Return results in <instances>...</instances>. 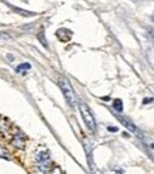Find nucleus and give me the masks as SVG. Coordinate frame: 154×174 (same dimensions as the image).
Listing matches in <instances>:
<instances>
[{
	"label": "nucleus",
	"mask_w": 154,
	"mask_h": 174,
	"mask_svg": "<svg viewBox=\"0 0 154 174\" xmlns=\"http://www.w3.org/2000/svg\"><path fill=\"white\" fill-rule=\"evenodd\" d=\"M59 86H60L61 93H63L64 99L67 100V103L70 104V106H76V103H77L76 93H74L70 81H69L66 77H60V80H59Z\"/></svg>",
	"instance_id": "1"
},
{
	"label": "nucleus",
	"mask_w": 154,
	"mask_h": 174,
	"mask_svg": "<svg viewBox=\"0 0 154 174\" xmlns=\"http://www.w3.org/2000/svg\"><path fill=\"white\" fill-rule=\"evenodd\" d=\"M80 113H81V116H83V120H84V123H86V126L89 127V130L90 131H96V120H94V116H93V113L90 111V109L86 106V104H83V103H80Z\"/></svg>",
	"instance_id": "2"
},
{
	"label": "nucleus",
	"mask_w": 154,
	"mask_h": 174,
	"mask_svg": "<svg viewBox=\"0 0 154 174\" xmlns=\"http://www.w3.org/2000/svg\"><path fill=\"white\" fill-rule=\"evenodd\" d=\"M36 163L40 166V168H44L50 163V153L47 150H40L36 154Z\"/></svg>",
	"instance_id": "3"
},
{
	"label": "nucleus",
	"mask_w": 154,
	"mask_h": 174,
	"mask_svg": "<svg viewBox=\"0 0 154 174\" xmlns=\"http://www.w3.org/2000/svg\"><path fill=\"white\" fill-rule=\"evenodd\" d=\"M13 146L17 148H23L24 147V143H26V137L22 134V133H19V134H16L14 137H13Z\"/></svg>",
	"instance_id": "4"
},
{
	"label": "nucleus",
	"mask_w": 154,
	"mask_h": 174,
	"mask_svg": "<svg viewBox=\"0 0 154 174\" xmlns=\"http://www.w3.org/2000/svg\"><path fill=\"white\" fill-rule=\"evenodd\" d=\"M57 37L61 40V42H69L71 37V32L67 29H59L57 30Z\"/></svg>",
	"instance_id": "5"
},
{
	"label": "nucleus",
	"mask_w": 154,
	"mask_h": 174,
	"mask_svg": "<svg viewBox=\"0 0 154 174\" xmlns=\"http://www.w3.org/2000/svg\"><path fill=\"white\" fill-rule=\"evenodd\" d=\"M37 39H38V42H40V43L43 44V47H46V49L49 47L47 40H46V36H44V29H42L40 32L37 33Z\"/></svg>",
	"instance_id": "6"
},
{
	"label": "nucleus",
	"mask_w": 154,
	"mask_h": 174,
	"mask_svg": "<svg viewBox=\"0 0 154 174\" xmlns=\"http://www.w3.org/2000/svg\"><path fill=\"white\" fill-rule=\"evenodd\" d=\"M30 69H32V64H30V63H22V64H19L16 67V71L17 73H26V71H29Z\"/></svg>",
	"instance_id": "7"
},
{
	"label": "nucleus",
	"mask_w": 154,
	"mask_h": 174,
	"mask_svg": "<svg viewBox=\"0 0 154 174\" xmlns=\"http://www.w3.org/2000/svg\"><path fill=\"white\" fill-rule=\"evenodd\" d=\"M119 119H120V121L123 123V126H124V127H127V129L130 130V131H137L136 126H133V124H131L130 121H128L127 119H124V117H119Z\"/></svg>",
	"instance_id": "8"
},
{
	"label": "nucleus",
	"mask_w": 154,
	"mask_h": 174,
	"mask_svg": "<svg viewBox=\"0 0 154 174\" xmlns=\"http://www.w3.org/2000/svg\"><path fill=\"white\" fill-rule=\"evenodd\" d=\"M113 107H114V109L117 110L119 113H121V111H123V103H121V100H119V99H117V100H114V101H113Z\"/></svg>",
	"instance_id": "9"
},
{
	"label": "nucleus",
	"mask_w": 154,
	"mask_h": 174,
	"mask_svg": "<svg viewBox=\"0 0 154 174\" xmlns=\"http://www.w3.org/2000/svg\"><path fill=\"white\" fill-rule=\"evenodd\" d=\"M16 13H20L22 16H34V13H30V12H24L23 9H19V7H12Z\"/></svg>",
	"instance_id": "10"
},
{
	"label": "nucleus",
	"mask_w": 154,
	"mask_h": 174,
	"mask_svg": "<svg viewBox=\"0 0 154 174\" xmlns=\"http://www.w3.org/2000/svg\"><path fill=\"white\" fill-rule=\"evenodd\" d=\"M148 36H150V39L154 42V30H153V29H150V30H148Z\"/></svg>",
	"instance_id": "11"
},
{
	"label": "nucleus",
	"mask_w": 154,
	"mask_h": 174,
	"mask_svg": "<svg viewBox=\"0 0 154 174\" xmlns=\"http://www.w3.org/2000/svg\"><path fill=\"white\" fill-rule=\"evenodd\" d=\"M151 101H153V99H144V101H143V103L147 104V103H151Z\"/></svg>",
	"instance_id": "12"
},
{
	"label": "nucleus",
	"mask_w": 154,
	"mask_h": 174,
	"mask_svg": "<svg viewBox=\"0 0 154 174\" xmlns=\"http://www.w3.org/2000/svg\"><path fill=\"white\" fill-rule=\"evenodd\" d=\"M109 131H113V133L117 131V127H109Z\"/></svg>",
	"instance_id": "13"
},
{
	"label": "nucleus",
	"mask_w": 154,
	"mask_h": 174,
	"mask_svg": "<svg viewBox=\"0 0 154 174\" xmlns=\"http://www.w3.org/2000/svg\"><path fill=\"white\" fill-rule=\"evenodd\" d=\"M151 147H153V148H154V144H153V146H151Z\"/></svg>",
	"instance_id": "14"
},
{
	"label": "nucleus",
	"mask_w": 154,
	"mask_h": 174,
	"mask_svg": "<svg viewBox=\"0 0 154 174\" xmlns=\"http://www.w3.org/2000/svg\"><path fill=\"white\" fill-rule=\"evenodd\" d=\"M153 20H154V14H153Z\"/></svg>",
	"instance_id": "15"
}]
</instances>
